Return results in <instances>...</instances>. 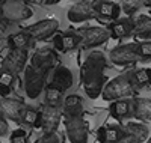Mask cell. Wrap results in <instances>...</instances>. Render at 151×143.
<instances>
[{
    "label": "cell",
    "mask_w": 151,
    "mask_h": 143,
    "mask_svg": "<svg viewBox=\"0 0 151 143\" xmlns=\"http://www.w3.org/2000/svg\"><path fill=\"white\" fill-rule=\"evenodd\" d=\"M106 66H107V57L103 51L98 50L89 53V56L82 63L80 82L88 98L95 99L103 94L104 86L107 84V77L104 72Z\"/></svg>",
    "instance_id": "1"
},
{
    "label": "cell",
    "mask_w": 151,
    "mask_h": 143,
    "mask_svg": "<svg viewBox=\"0 0 151 143\" xmlns=\"http://www.w3.org/2000/svg\"><path fill=\"white\" fill-rule=\"evenodd\" d=\"M136 86L132 82V77L130 72L129 74H121L113 77L112 80L107 82V84L104 86L103 90V99L113 102V101H118V99H129L136 94Z\"/></svg>",
    "instance_id": "2"
},
{
    "label": "cell",
    "mask_w": 151,
    "mask_h": 143,
    "mask_svg": "<svg viewBox=\"0 0 151 143\" xmlns=\"http://www.w3.org/2000/svg\"><path fill=\"white\" fill-rule=\"evenodd\" d=\"M47 72L27 65L24 69V94L29 99H36L47 87Z\"/></svg>",
    "instance_id": "3"
},
{
    "label": "cell",
    "mask_w": 151,
    "mask_h": 143,
    "mask_svg": "<svg viewBox=\"0 0 151 143\" xmlns=\"http://www.w3.org/2000/svg\"><path fill=\"white\" fill-rule=\"evenodd\" d=\"M109 60L118 66H127V65H133L142 60V57L139 54L137 44H122L110 50Z\"/></svg>",
    "instance_id": "4"
},
{
    "label": "cell",
    "mask_w": 151,
    "mask_h": 143,
    "mask_svg": "<svg viewBox=\"0 0 151 143\" xmlns=\"http://www.w3.org/2000/svg\"><path fill=\"white\" fill-rule=\"evenodd\" d=\"M27 59H29L27 50L11 48L9 53L2 59V62H0V68H3L5 71L11 72L12 75L18 77L21 72H24V69H26Z\"/></svg>",
    "instance_id": "5"
},
{
    "label": "cell",
    "mask_w": 151,
    "mask_h": 143,
    "mask_svg": "<svg viewBox=\"0 0 151 143\" xmlns=\"http://www.w3.org/2000/svg\"><path fill=\"white\" fill-rule=\"evenodd\" d=\"M26 33L32 36L33 41H45L48 38L58 35L59 30V21L56 18H45L35 24H30L23 29Z\"/></svg>",
    "instance_id": "6"
},
{
    "label": "cell",
    "mask_w": 151,
    "mask_h": 143,
    "mask_svg": "<svg viewBox=\"0 0 151 143\" xmlns=\"http://www.w3.org/2000/svg\"><path fill=\"white\" fill-rule=\"evenodd\" d=\"M33 15L32 9L29 5L23 0H6V3L3 6L2 17L8 23H20V21H26Z\"/></svg>",
    "instance_id": "7"
},
{
    "label": "cell",
    "mask_w": 151,
    "mask_h": 143,
    "mask_svg": "<svg viewBox=\"0 0 151 143\" xmlns=\"http://www.w3.org/2000/svg\"><path fill=\"white\" fill-rule=\"evenodd\" d=\"M30 65L33 68L44 71V72H50V71H55L60 62H59V56L55 50L52 48H38L35 53L30 57Z\"/></svg>",
    "instance_id": "8"
},
{
    "label": "cell",
    "mask_w": 151,
    "mask_h": 143,
    "mask_svg": "<svg viewBox=\"0 0 151 143\" xmlns=\"http://www.w3.org/2000/svg\"><path fill=\"white\" fill-rule=\"evenodd\" d=\"M65 136L71 143H88L89 139V125L85 118L76 119H64Z\"/></svg>",
    "instance_id": "9"
},
{
    "label": "cell",
    "mask_w": 151,
    "mask_h": 143,
    "mask_svg": "<svg viewBox=\"0 0 151 143\" xmlns=\"http://www.w3.org/2000/svg\"><path fill=\"white\" fill-rule=\"evenodd\" d=\"M77 33L82 38V48H94L109 41L110 32L104 27H83L77 30Z\"/></svg>",
    "instance_id": "10"
},
{
    "label": "cell",
    "mask_w": 151,
    "mask_h": 143,
    "mask_svg": "<svg viewBox=\"0 0 151 143\" xmlns=\"http://www.w3.org/2000/svg\"><path fill=\"white\" fill-rule=\"evenodd\" d=\"M26 104L15 98H0V116L6 121L23 124V113Z\"/></svg>",
    "instance_id": "11"
},
{
    "label": "cell",
    "mask_w": 151,
    "mask_h": 143,
    "mask_svg": "<svg viewBox=\"0 0 151 143\" xmlns=\"http://www.w3.org/2000/svg\"><path fill=\"white\" fill-rule=\"evenodd\" d=\"M67 17L71 23H82L88 20H94L97 18V11H95V2L91 0H82L70 6Z\"/></svg>",
    "instance_id": "12"
},
{
    "label": "cell",
    "mask_w": 151,
    "mask_h": 143,
    "mask_svg": "<svg viewBox=\"0 0 151 143\" xmlns=\"http://www.w3.org/2000/svg\"><path fill=\"white\" fill-rule=\"evenodd\" d=\"M95 137H97V142H100V143H124V140H125L124 125L100 127L97 129Z\"/></svg>",
    "instance_id": "13"
},
{
    "label": "cell",
    "mask_w": 151,
    "mask_h": 143,
    "mask_svg": "<svg viewBox=\"0 0 151 143\" xmlns=\"http://www.w3.org/2000/svg\"><path fill=\"white\" fill-rule=\"evenodd\" d=\"M41 112H42V125H41L42 131L44 133L58 131V127L60 124V118H64L62 109L60 107H48L44 104Z\"/></svg>",
    "instance_id": "14"
},
{
    "label": "cell",
    "mask_w": 151,
    "mask_h": 143,
    "mask_svg": "<svg viewBox=\"0 0 151 143\" xmlns=\"http://www.w3.org/2000/svg\"><path fill=\"white\" fill-rule=\"evenodd\" d=\"M124 129H125L124 143H144L148 142V139L151 137L148 127L141 122H127L124 125Z\"/></svg>",
    "instance_id": "15"
},
{
    "label": "cell",
    "mask_w": 151,
    "mask_h": 143,
    "mask_svg": "<svg viewBox=\"0 0 151 143\" xmlns=\"http://www.w3.org/2000/svg\"><path fill=\"white\" fill-rule=\"evenodd\" d=\"M53 45L60 53H67L82 45V38L77 32H65L53 36Z\"/></svg>",
    "instance_id": "16"
},
{
    "label": "cell",
    "mask_w": 151,
    "mask_h": 143,
    "mask_svg": "<svg viewBox=\"0 0 151 143\" xmlns=\"http://www.w3.org/2000/svg\"><path fill=\"white\" fill-rule=\"evenodd\" d=\"M62 114L64 119H76V118H83L85 116V106H83V98L79 95H70L64 99L62 104Z\"/></svg>",
    "instance_id": "17"
},
{
    "label": "cell",
    "mask_w": 151,
    "mask_h": 143,
    "mask_svg": "<svg viewBox=\"0 0 151 143\" xmlns=\"http://www.w3.org/2000/svg\"><path fill=\"white\" fill-rule=\"evenodd\" d=\"M109 32L113 39H124L133 35L134 32V20L132 18H122L112 21L109 24Z\"/></svg>",
    "instance_id": "18"
},
{
    "label": "cell",
    "mask_w": 151,
    "mask_h": 143,
    "mask_svg": "<svg viewBox=\"0 0 151 143\" xmlns=\"http://www.w3.org/2000/svg\"><path fill=\"white\" fill-rule=\"evenodd\" d=\"M132 114L137 121H151V98L133 97Z\"/></svg>",
    "instance_id": "19"
},
{
    "label": "cell",
    "mask_w": 151,
    "mask_h": 143,
    "mask_svg": "<svg viewBox=\"0 0 151 143\" xmlns=\"http://www.w3.org/2000/svg\"><path fill=\"white\" fill-rule=\"evenodd\" d=\"M95 11H97V15L100 18L116 21L119 18V14H121V6H119V3L109 2V0H97Z\"/></svg>",
    "instance_id": "20"
},
{
    "label": "cell",
    "mask_w": 151,
    "mask_h": 143,
    "mask_svg": "<svg viewBox=\"0 0 151 143\" xmlns=\"http://www.w3.org/2000/svg\"><path fill=\"white\" fill-rule=\"evenodd\" d=\"M73 72L65 66V65H59V66L53 71V77H52V83L56 84L58 87H60L64 92H67V90L73 86Z\"/></svg>",
    "instance_id": "21"
},
{
    "label": "cell",
    "mask_w": 151,
    "mask_h": 143,
    "mask_svg": "<svg viewBox=\"0 0 151 143\" xmlns=\"http://www.w3.org/2000/svg\"><path fill=\"white\" fill-rule=\"evenodd\" d=\"M109 113L112 118H115L116 121L121 122L129 114H132V99H118V101L110 102Z\"/></svg>",
    "instance_id": "22"
},
{
    "label": "cell",
    "mask_w": 151,
    "mask_h": 143,
    "mask_svg": "<svg viewBox=\"0 0 151 143\" xmlns=\"http://www.w3.org/2000/svg\"><path fill=\"white\" fill-rule=\"evenodd\" d=\"M133 35L142 41H151V15H139L134 20Z\"/></svg>",
    "instance_id": "23"
},
{
    "label": "cell",
    "mask_w": 151,
    "mask_h": 143,
    "mask_svg": "<svg viewBox=\"0 0 151 143\" xmlns=\"http://www.w3.org/2000/svg\"><path fill=\"white\" fill-rule=\"evenodd\" d=\"M62 97H64V90L53 83H50L44 90V102L48 107H60V104H64Z\"/></svg>",
    "instance_id": "24"
},
{
    "label": "cell",
    "mask_w": 151,
    "mask_h": 143,
    "mask_svg": "<svg viewBox=\"0 0 151 143\" xmlns=\"http://www.w3.org/2000/svg\"><path fill=\"white\" fill-rule=\"evenodd\" d=\"M23 124L32 127V128H40L42 125V112L41 109H33L30 106H26V110L23 113Z\"/></svg>",
    "instance_id": "25"
},
{
    "label": "cell",
    "mask_w": 151,
    "mask_h": 143,
    "mask_svg": "<svg viewBox=\"0 0 151 143\" xmlns=\"http://www.w3.org/2000/svg\"><path fill=\"white\" fill-rule=\"evenodd\" d=\"M32 36L29 33H26L24 30L18 32V33H14L9 36V45L11 48H20V50H27L32 47Z\"/></svg>",
    "instance_id": "26"
},
{
    "label": "cell",
    "mask_w": 151,
    "mask_h": 143,
    "mask_svg": "<svg viewBox=\"0 0 151 143\" xmlns=\"http://www.w3.org/2000/svg\"><path fill=\"white\" fill-rule=\"evenodd\" d=\"M132 82L136 87H144V86H151V68H142L130 72Z\"/></svg>",
    "instance_id": "27"
},
{
    "label": "cell",
    "mask_w": 151,
    "mask_h": 143,
    "mask_svg": "<svg viewBox=\"0 0 151 143\" xmlns=\"http://www.w3.org/2000/svg\"><path fill=\"white\" fill-rule=\"evenodd\" d=\"M119 6L125 15H133L141 6H144V0H119Z\"/></svg>",
    "instance_id": "28"
},
{
    "label": "cell",
    "mask_w": 151,
    "mask_h": 143,
    "mask_svg": "<svg viewBox=\"0 0 151 143\" xmlns=\"http://www.w3.org/2000/svg\"><path fill=\"white\" fill-rule=\"evenodd\" d=\"M40 143H65V136L60 131H55V133H44V136L41 137Z\"/></svg>",
    "instance_id": "29"
},
{
    "label": "cell",
    "mask_w": 151,
    "mask_h": 143,
    "mask_svg": "<svg viewBox=\"0 0 151 143\" xmlns=\"http://www.w3.org/2000/svg\"><path fill=\"white\" fill-rule=\"evenodd\" d=\"M9 143H27V133L21 128L12 131V134L9 137Z\"/></svg>",
    "instance_id": "30"
},
{
    "label": "cell",
    "mask_w": 151,
    "mask_h": 143,
    "mask_svg": "<svg viewBox=\"0 0 151 143\" xmlns=\"http://www.w3.org/2000/svg\"><path fill=\"white\" fill-rule=\"evenodd\" d=\"M139 48V54L142 60H151V41H142L137 44Z\"/></svg>",
    "instance_id": "31"
},
{
    "label": "cell",
    "mask_w": 151,
    "mask_h": 143,
    "mask_svg": "<svg viewBox=\"0 0 151 143\" xmlns=\"http://www.w3.org/2000/svg\"><path fill=\"white\" fill-rule=\"evenodd\" d=\"M15 80H17L15 75H12L11 72L5 71L3 68H0V84H5V86L12 87V84L15 83Z\"/></svg>",
    "instance_id": "32"
},
{
    "label": "cell",
    "mask_w": 151,
    "mask_h": 143,
    "mask_svg": "<svg viewBox=\"0 0 151 143\" xmlns=\"http://www.w3.org/2000/svg\"><path fill=\"white\" fill-rule=\"evenodd\" d=\"M23 2H26L27 5L32 3V5H41V6H50V5H56L59 3L60 0H23Z\"/></svg>",
    "instance_id": "33"
},
{
    "label": "cell",
    "mask_w": 151,
    "mask_h": 143,
    "mask_svg": "<svg viewBox=\"0 0 151 143\" xmlns=\"http://www.w3.org/2000/svg\"><path fill=\"white\" fill-rule=\"evenodd\" d=\"M8 131H9V125H8V121H6V119H3L2 116H0V137L6 136V134H8Z\"/></svg>",
    "instance_id": "34"
},
{
    "label": "cell",
    "mask_w": 151,
    "mask_h": 143,
    "mask_svg": "<svg viewBox=\"0 0 151 143\" xmlns=\"http://www.w3.org/2000/svg\"><path fill=\"white\" fill-rule=\"evenodd\" d=\"M11 89L9 86H5V84H0V98H8L9 94H11Z\"/></svg>",
    "instance_id": "35"
},
{
    "label": "cell",
    "mask_w": 151,
    "mask_h": 143,
    "mask_svg": "<svg viewBox=\"0 0 151 143\" xmlns=\"http://www.w3.org/2000/svg\"><path fill=\"white\" fill-rule=\"evenodd\" d=\"M8 21L3 18V17H0V39H2V38H5L3 35H5V30H6V27H8Z\"/></svg>",
    "instance_id": "36"
},
{
    "label": "cell",
    "mask_w": 151,
    "mask_h": 143,
    "mask_svg": "<svg viewBox=\"0 0 151 143\" xmlns=\"http://www.w3.org/2000/svg\"><path fill=\"white\" fill-rule=\"evenodd\" d=\"M8 47H11L9 45V38H2V39H0V54H2L3 50L8 48Z\"/></svg>",
    "instance_id": "37"
},
{
    "label": "cell",
    "mask_w": 151,
    "mask_h": 143,
    "mask_svg": "<svg viewBox=\"0 0 151 143\" xmlns=\"http://www.w3.org/2000/svg\"><path fill=\"white\" fill-rule=\"evenodd\" d=\"M6 3V0H0V17H2V12H3V6Z\"/></svg>",
    "instance_id": "38"
},
{
    "label": "cell",
    "mask_w": 151,
    "mask_h": 143,
    "mask_svg": "<svg viewBox=\"0 0 151 143\" xmlns=\"http://www.w3.org/2000/svg\"><path fill=\"white\" fill-rule=\"evenodd\" d=\"M144 6H147V8L151 9V0H144Z\"/></svg>",
    "instance_id": "39"
},
{
    "label": "cell",
    "mask_w": 151,
    "mask_h": 143,
    "mask_svg": "<svg viewBox=\"0 0 151 143\" xmlns=\"http://www.w3.org/2000/svg\"><path fill=\"white\" fill-rule=\"evenodd\" d=\"M148 143H151V137H150V139H148Z\"/></svg>",
    "instance_id": "40"
},
{
    "label": "cell",
    "mask_w": 151,
    "mask_h": 143,
    "mask_svg": "<svg viewBox=\"0 0 151 143\" xmlns=\"http://www.w3.org/2000/svg\"><path fill=\"white\" fill-rule=\"evenodd\" d=\"M150 14H151V9H150Z\"/></svg>",
    "instance_id": "41"
}]
</instances>
